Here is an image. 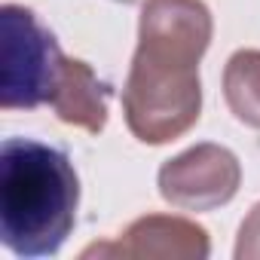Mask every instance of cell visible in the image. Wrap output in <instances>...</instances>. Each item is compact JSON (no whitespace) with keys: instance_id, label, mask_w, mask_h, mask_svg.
Masks as SVG:
<instances>
[{"instance_id":"6da1fadb","label":"cell","mask_w":260,"mask_h":260,"mask_svg":"<svg viewBox=\"0 0 260 260\" xmlns=\"http://www.w3.org/2000/svg\"><path fill=\"white\" fill-rule=\"evenodd\" d=\"M214 22L202 0H144L138 49L122 86V116L141 144L178 141L199 122V61Z\"/></svg>"},{"instance_id":"52a82bcc","label":"cell","mask_w":260,"mask_h":260,"mask_svg":"<svg viewBox=\"0 0 260 260\" xmlns=\"http://www.w3.org/2000/svg\"><path fill=\"white\" fill-rule=\"evenodd\" d=\"M223 98L248 128H260V49H236L223 64Z\"/></svg>"},{"instance_id":"277c9868","label":"cell","mask_w":260,"mask_h":260,"mask_svg":"<svg viewBox=\"0 0 260 260\" xmlns=\"http://www.w3.org/2000/svg\"><path fill=\"white\" fill-rule=\"evenodd\" d=\"M242 184V162L220 144H196L169 162L156 175L159 196L181 211H214L236 199Z\"/></svg>"},{"instance_id":"7a4b0ae2","label":"cell","mask_w":260,"mask_h":260,"mask_svg":"<svg viewBox=\"0 0 260 260\" xmlns=\"http://www.w3.org/2000/svg\"><path fill=\"white\" fill-rule=\"evenodd\" d=\"M80 178L71 159L34 138L0 147V242L16 257H52L77 223Z\"/></svg>"},{"instance_id":"5b68a950","label":"cell","mask_w":260,"mask_h":260,"mask_svg":"<svg viewBox=\"0 0 260 260\" xmlns=\"http://www.w3.org/2000/svg\"><path fill=\"white\" fill-rule=\"evenodd\" d=\"M211 254L208 230L181 214H144L128 223L113 242L89 245L80 257L113 260H205Z\"/></svg>"},{"instance_id":"9c48e42d","label":"cell","mask_w":260,"mask_h":260,"mask_svg":"<svg viewBox=\"0 0 260 260\" xmlns=\"http://www.w3.org/2000/svg\"><path fill=\"white\" fill-rule=\"evenodd\" d=\"M116 4H138V0H116Z\"/></svg>"},{"instance_id":"8992f818","label":"cell","mask_w":260,"mask_h":260,"mask_svg":"<svg viewBox=\"0 0 260 260\" xmlns=\"http://www.w3.org/2000/svg\"><path fill=\"white\" fill-rule=\"evenodd\" d=\"M110 83L98 80V74L83 58H64L58 80L49 95L52 113L89 135L104 132L107 125V101H110Z\"/></svg>"},{"instance_id":"3957f363","label":"cell","mask_w":260,"mask_h":260,"mask_svg":"<svg viewBox=\"0 0 260 260\" xmlns=\"http://www.w3.org/2000/svg\"><path fill=\"white\" fill-rule=\"evenodd\" d=\"M0 107L34 110L49 104L52 86L64 64L55 34L37 19L34 10L7 4L0 10Z\"/></svg>"},{"instance_id":"ba28073f","label":"cell","mask_w":260,"mask_h":260,"mask_svg":"<svg viewBox=\"0 0 260 260\" xmlns=\"http://www.w3.org/2000/svg\"><path fill=\"white\" fill-rule=\"evenodd\" d=\"M233 254H236V260H260V202L242 220Z\"/></svg>"}]
</instances>
